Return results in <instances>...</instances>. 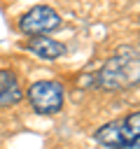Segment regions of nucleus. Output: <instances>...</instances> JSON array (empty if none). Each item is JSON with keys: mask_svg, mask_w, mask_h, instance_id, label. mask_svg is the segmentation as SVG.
<instances>
[{"mask_svg": "<svg viewBox=\"0 0 140 149\" xmlns=\"http://www.w3.org/2000/svg\"><path fill=\"white\" fill-rule=\"evenodd\" d=\"M138 79H140V58L138 49L131 44H121L96 72V84L105 91L131 88L138 84Z\"/></svg>", "mask_w": 140, "mask_h": 149, "instance_id": "1", "label": "nucleus"}, {"mask_svg": "<svg viewBox=\"0 0 140 149\" xmlns=\"http://www.w3.org/2000/svg\"><path fill=\"white\" fill-rule=\"evenodd\" d=\"M96 142L107 149H140V114L133 112L126 119L100 126L96 130Z\"/></svg>", "mask_w": 140, "mask_h": 149, "instance_id": "2", "label": "nucleus"}, {"mask_svg": "<svg viewBox=\"0 0 140 149\" xmlns=\"http://www.w3.org/2000/svg\"><path fill=\"white\" fill-rule=\"evenodd\" d=\"M26 95L30 100V107L37 114H56L63 107L65 91H63V84L51 81V79H42V81H35Z\"/></svg>", "mask_w": 140, "mask_h": 149, "instance_id": "3", "label": "nucleus"}, {"mask_svg": "<svg viewBox=\"0 0 140 149\" xmlns=\"http://www.w3.org/2000/svg\"><path fill=\"white\" fill-rule=\"evenodd\" d=\"M61 26V16L56 9H51L49 5H37L33 9H28L21 21H19V28L21 33L35 37V35H44V33H51Z\"/></svg>", "mask_w": 140, "mask_h": 149, "instance_id": "4", "label": "nucleus"}, {"mask_svg": "<svg viewBox=\"0 0 140 149\" xmlns=\"http://www.w3.org/2000/svg\"><path fill=\"white\" fill-rule=\"evenodd\" d=\"M26 47H28L30 54H35L42 61H56V58L65 56V44L58 42V40H54V37H44V35L30 37Z\"/></svg>", "mask_w": 140, "mask_h": 149, "instance_id": "5", "label": "nucleus"}, {"mask_svg": "<svg viewBox=\"0 0 140 149\" xmlns=\"http://www.w3.org/2000/svg\"><path fill=\"white\" fill-rule=\"evenodd\" d=\"M23 98L21 81L12 70H0V107H12Z\"/></svg>", "mask_w": 140, "mask_h": 149, "instance_id": "6", "label": "nucleus"}]
</instances>
